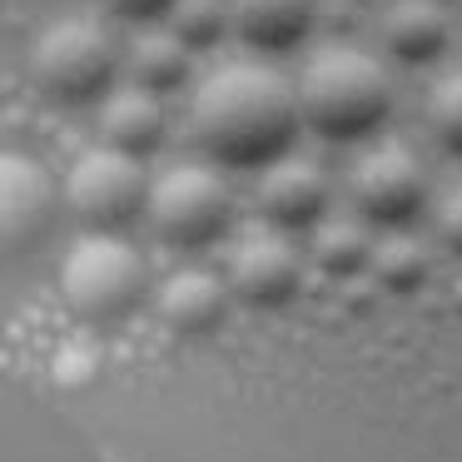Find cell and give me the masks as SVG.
I'll return each instance as SVG.
<instances>
[{
	"label": "cell",
	"instance_id": "obj_10",
	"mask_svg": "<svg viewBox=\"0 0 462 462\" xmlns=\"http://www.w3.org/2000/svg\"><path fill=\"white\" fill-rule=\"evenodd\" d=\"M328 204V180L319 174V164L309 160H279L263 170L259 180V209L269 214L279 229H303L313 224Z\"/></svg>",
	"mask_w": 462,
	"mask_h": 462
},
{
	"label": "cell",
	"instance_id": "obj_2",
	"mask_svg": "<svg viewBox=\"0 0 462 462\" xmlns=\"http://www.w3.org/2000/svg\"><path fill=\"white\" fill-rule=\"evenodd\" d=\"M293 105H299V120L323 140H363L383 125L393 90L373 55L353 51V45H333L309 60Z\"/></svg>",
	"mask_w": 462,
	"mask_h": 462
},
{
	"label": "cell",
	"instance_id": "obj_16",
	"mask_svg": "<svg viewBox=\"0 0 462 462\" xmlns=\"http://www.w3.org/2000/svg\"><path fill=\"white\" fill-rule=\"evenodd\" d=\"M368 263L378 273V283L393 293H412L428 279V259H422V249L412 239H388L383 249H368Z\"/></svg>",
	"mask_w": 462,
	"mask_h": 462
},
{
	"label": "cell",
	"instance_id": "obj_6",
	"mask_svg": "<svg viewBox=\"0 0 462 462\" xmlns=\"http://www.w3.org/2000/svg\"><path fill=\"white\" fill-rule=\"evenodd\" d=\"M144 174L134 160L115 150H90L75 160L70 180H65V204L80 224H90L95 234H110L120 224L144 214Z\"/></svg>",
	"mask_w": 462,
	"mask_h": 462
},
{
	"label": "cell",
	"instance_id": "obj_21",
	"mask_svg": "<svg viewBox=\"0 0 462 462\" xmlns=\"http://www.w3.org/2000/svg\"><path fill=\"white\" fill-rule=\"evenodd\" d=\"M115 15H125V21H154V15L174 11V0H105Z\"/></svg>",
	"mask_w": 462,
	"mask_h": 462
},
{
	"label": "cell",
	"instance_id": "obj_12",
	"mask_svg": "<svg viewBox=\"0 0 462 462\" xmlns=\"http://www.w3.org/2000/svg\"><path fill=\"white\" fill-rule=\"evenodd\" d=\"M383 41L402 65H428L448 45V15L438 0H398L383 21Z\"/></svg>",
	"mask_w": 462,
	"mask_h": 462
},
{
	"label": "cell",
	"instance_id": "obj_9",
	"mask_svg": "<svg viewBox=\"0 0 462 462\" xmlns=\"http://www.w3.org/2000/svg\"><path fill=\"white\" fill-rule=\"evenodd\" d=\"M303 263L279 234H249L229 263V289L254 309H279L299 293Z\"/></svg>",
	"mask_w": 462,
	"mask_h": 462
},
{
	"label": "cell",
	"instance_id": "obj_17",
	"mask_svg": "<svg viewBox=\"0 0 462 462\" xmlns=\"http://www.w3.org/2000/svg\"><path fill=\"white\" fill-rule=\"evenodd\" d=\"M313 259L323 273H358L368 263V239H363L358 224H323L319 239H313Z\"/></svg>",
	"mask_w": 462,
	"mask_h": 462
},
{
	"label": "cell",
	"instance_id": "obj_7",
	"mask_svg": "<svg viewBox=\"0 0 462 462\" xmlns=\"http://www.w3.org/2000/svg\"><path fill=\"white\" fill-rule=\"evenodd\" d=\"M55 224V180L41 160L0 150V263L31 254Z\"/></svg>",
	"mask_w": 462,
	"mask_h": 462
},
{
	"label": "cell",
	"instance_id": "obj_11",
	"mask_svg": "<svg viewBox=\"0 0 462 462\" xmlns=\"http://www.w3.org/2000/svg\"><path fill=\"white\" fill-rule=\"evenodd\" d=\"M154 309H160L164 328L184 333V338H199V333L219 328V319H224V283L204 269H184L160 289Z\"/></svg>",
	"mask_w": 462,
	"mask_h": 462
},
{
	"label": "cell",
	"instance_id": "obj_19",
	"mask_svg": "<svg viewBox=\"0 0 462 462\" xmlns=\"http://www.w3.org/2000/svg\"><path fill=\"white\" fill-rule=\"evenodd\" d=\"M224 31V11L214 0H174V41L189 45H214Z\"/></svg>",
	"mask_w": 462,
	"mask_h": 462
},
{
	"label": "cell",
	"instance_id": "obj_1",
	"mask_svg": "<svg viewBox=\"0 0 462 462\" xmlns=\"http://www.w3.org/2000/svg\"><path fill=\"white\" fill-rule=\"evenodd\" d=\"M189 134L204 154L234 170H269L299 134V105L279 70L254 60L219 65L194 90Z\"/></svg>",
	"mask_w": 462,
	"mask_h": 462
},
{
	"label": "cell",
	"instance_id": "obj_3",
	"mask_svg": "<svg viewBox=\"0 0 462 462\" xmlns=\"http://www.w3.org/2000/svg\"><path fill=\"white\" fill-rule=\"evenodd\" d=\"M31 80L55 105H90L115 80V41L90 15H60L31 51Z\"/></svg>",
	"mask_w": 462,
	"mask_h": 462
},
{
	"label": "cell",
	"instance_id": "obj_15",
	"mask_svg": "<svg viewBox=\"0 0 462 462\" xmlns=\"http://www.w3.org/2000/svg\"><path fill=\"white\" fill-rule=\"evenodd\" d=\"M134 75L144 90H174L189 75V51L174 35H144L134 45Z\"/></svg>",
	"mask_w": 462,
	"mask_h": 462
},
{
	"label": "cell",
	"instance_id": "obj_13",
	"mask_svg": "<svg viewBox=\"0 0 462 462\" xmlns=\"http://www.w3.org/2000/svg\"><path fill=\"white\" fill-rule=\"evenodd\" d=\"M100 134H105V150L125 154V160L150 154L154 144L164 140V110H160V100H154V95H144V90L115 95V100L100 110Z\"/></svg>",
	"mask_w": 462,
	"mask_h": 462
},
{
	"label": "cell",
	"instance_id": "obj_4",
	"mask_svg": "<svg viewBox=\"0 0 462 462\" xmlns=\"http://www.w3.org/2000/svg\"><path fill=\"white\" fill-rule=\"evenodd\" d=\"M144 289H150L144 259L125 239H115V234H85V239H75L60 263L65 303L90 323L125 319L130 309H140Z\"/></svg>",
	"mask_w": 462,
	"mask_h": 462
},
{
	"label": "cell",
	"instance_id": "obj_18",
	"mask_svg": "<svg viewBox=\"0 0 462 462\" xmlns=\"http://www.w3.org/2000/svg\"><path fill=\"white\" fill-rule=\"evenodd\" d=\"M428 130L448 154H462V70L432 85L428 95Z\"/></svg>",
	"mask_w": 462,
	"mask_h": 462
},
{
	"label": "cell",
	"instance_id": "obj_20",
	"mask_svg": "<svg viewBox=\"0 0 462 462\" xmlns=\"http://www.w3.org/2000/svg\"><path fill=\"white\" fill-rule=\"evenodd\" d=\"M438 234H442V244H448L452 254L462 259V184L442 199V209H438Z\"/></svg>",
	"mask_w": 462,
	"mask_h": 462
},
{
	"label": "cell",
	"instance_id": "obj_8",
	"mask_svg": "<svg viewBox=\"0 0 462 462\" xmlns=\"http://www.w3.org/2000/svg\"><path fill=\"white\" fill-rule=\"evenodd\" d=\"M422 164L408 144H378L353 164V204L378 224H408L422 214Z\"/></svg>",
	"mask_w": 462,
	"mask_h": 462
},
{
	"label": "cell",
	"instance_id": "obj_14",
	"mask_svg": "<svg viewBox=\"0 0 462 462\" xmlns=\"http://www.w3.org/2000/svg\"><path fill=\"white\" fill-rule=\"evenodd\" d=\"M234 25L259 51H289L309 35L313 0H234Z\"/></svg>",
	"mask_w": 462,
	"mask_h": 462
},
{
	"label": "cell",
	"instance_id": "obj_5",
	"mask_svg": "<svg viewBox=\"0 0 462 462\" xmlns=\"http://www.w3.org/2000/svg\"><path fill=\"white\" fill-rule=\"evenodd\" d=\"M144 214H150L154 234L180 249H199V244H214L234 219V194L229 184L219 180L204 164H174L170 174L150 184L144 194Z\"/></svg>",
	"mask_w": 462,
	"mask_h": 462
}]
</instances>
